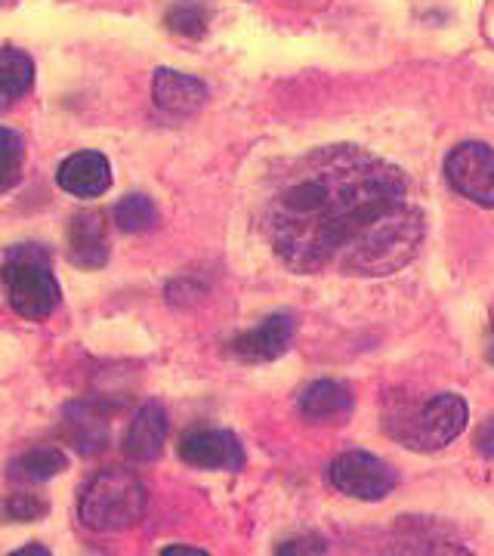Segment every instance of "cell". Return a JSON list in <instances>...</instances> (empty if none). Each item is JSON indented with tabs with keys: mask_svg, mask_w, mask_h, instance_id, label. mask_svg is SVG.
Here are the masks:
<instances>
[{
	"mask_svg": "<svg viewBox=\"0 0 494 556\" xmlns=\"http://www.w3.org/2000/svg\"><path fill=\"white\" fill-rule=\"evenodd\" d=\"M276 257L303 276H393L415 260L423 214L390 161L362 146H325L291 164L263 204Z\"/></svg>",
	"mask_w": 494,
	"mask_h": 556,
	"instance_id": "6da1fadb",
	"label": "cell"
},
{
	"mask_svg": "<svg viewBox=\"0 0 494 556\" xmlns=\"http://www.w3.org/2000/svg\"><path fill=\"white\" fill-rule=\"evenodd\" d=\"M0 281L13 313L28 321H43L60 309V281L53 276V257L40 244H16L0 263Z\"/></svg>",
	"mask_w": 494,
	"mask_h": 556,
	"instance_id": "7a4b0ae2",
	"label": "cell"
},
{
	"mask_svg": "<svg viewBox=\"0 0 494 556\" xmlns=\"http://www.w3.org/2000/svg\"><path fill=\"white\" fill-rule=\"evenodd\" d=\"M149 492L130 470H102L80 492L78 517L90 532H127L145 517Z\"/></svg>",
	"mask_w": 494,
	"mask_h": 556,
	"instance_id": "3957f363",
	"label": "cell"
},
{
	"mask_svg": "<svg viewBox=\"0 0 494 556\" xmlns=\"http://www.w3.org/2000/svg\"><path fill=\"white\" fill-rule=\"evenodd\" d=\"M467 427V402L457 393H439L420 408H411L395 420L393 437L415 452H439L452 445Z\"/></svg>",
	"mask_w": 494,
	"mask_h": 556,
	"instance_id": "277c9868",
	"label": "cell"
},
{
	"mask_svg": "<svg viewBox=\"0 0 494 556\" xmlns=\"http://www.w3.org/2000/svg\"><path fill=\"white\" fill-rule=\"evenodd\" d=\"M445 179L464 199L494 207V149L485 142H460L445 159Z\"/></svg>",
	"mask_w": 494,
	"mask_h": 556,
	"instance_id": "5b68a950",
	"label": "cell"
},
{
	"mask_svg": "<svg viewBox=\"0 0 494 556\" xmlns=\"http://www.w3.org/2000/svg\"><path fill=\"white\" fill-rule=\"evenodd\" d=\"M331 482L337 492L358 501H380L395 489V470L371 452H346L331 464Z\"/></svg>",
	"mask_w": 494,
	"mask_h": 556,
	"instance_id": "8992f818",
	"label": "cell"
},
{
	"mask_svg": "<svg viewBox=\"0 0 494 556\" xmlns=\"http://www.w3.org/2000/svg\"><path fill=\"white\" fill-rule=\"evenodd\" d=\"M179 457L198 470L238 473L244 467V448L229 430H195L179 439Z\"/></svg>",
	"mask_w": 494,
	"mask_h": 556,
	"instance_id": "52a82bcc",
	"label": "cell"
},
{
	"mask_svg": "<svg viewBox=\"0 0 494 556\" xmlns=\"http://www.w3.org/2000/svg\"><path fill=\"white\" fill-rule=\"evenodd\" d=\"M56 182L75 199H99L112 186V164L102 152H75L60 164Z\"/></svg>",
	"mask_w": 494,
	"mask_h": 556,
	"instance_id": "ba28073f",
	"label": "cell"
},
{
	"mask_svg": "<svg viewBox=\"0 0 494 556\" xmlns=\"http://www.w3.org/2000/svg\"><path fill=\"white\" fill-rule=\"evenodd\" d=\"M167 430H170V424H167L164 405L149 402V405H142L134 415L127 433H124V445L121 448H124V455L130 457V460H139V464L159 460L164 455V445H167Z\"/></svg>",
	"mask_w": 494,
	"mask_h": 556,
	"instance_id": "9c48e42d",
	"label": "cell"
},
{
	"mask_svg": "<svg viewBox=\"0 0 494 556\" xmlns=\"http://www.w3.org/2000/svg\"><path fill=\"white\" fill-rule=\"evenodd\" d=\"M294 328V318L288 313H276V316L263 318L257 328L238 334L232 340V353L244 362H273L291 346Z\"/></svg>",
	"mask_w": 494,
	"mask_h": 556,
	"instance_id": "30bf717a",
	"label": "cell"
},
{
	"mask_svg": "<svg viewBox=\"0 0 494 556\" xmlns=\"http://www.w3.org/2000/svg\"><path fill=\"white\" fill-rule=\"evenodd\" d=\"M109 229L99 211H80L68 229V257L80 269H99L109 263Z\"/></svg>",
	"mask_w": 494,
	"mask_h": 556,
	"instance_id": "8fae6325",
	"label": "cell"
},
{
	"mask_svg": "<svg viewBox=\"0 0 494 556\" xmlns=\"http://www.w3.org/2000/svg\"><path fill=\"white\" fill-rule=\"evenodd\" d=\"M152 93L164 112L170 115H195L198 109L207 102V87L204 80L182 75L174 68H159L155 80H152Z\"/></svg>",
	"mask_w": 494,
	"mask_h": 556,
	"instance_id": "7c38bea8",
	"label": "cell"
},
{
	"mask_svg": "<svg viewBox=\"0 0 494 556\" xmlns=\"http://www.w3.org/2000/svg\"><path fill=\"white\" fill-rule=\"evenodd\" d=\"M35 87V60L20 47L0 50V112H10Z\"/></svg>",
	"mask_w": 494,
	"mask_h": 556,
	"instance_id": "4fadbf2b",
	"label": "cell"
},
{
	"mask_svg": "<svg viewBox=\"0 0 494 556\" xmlns=\"http://www.w3.org/2000/svg\"><path fill=\"white\" fill-rule=\"evenodd\" d=\"M10 479L22 482V485H38L47 479L60 477L68 470V455L56 448V445H38V448H28L10 460Z\"/></svg>",
	"mask_w": 494,
	"mask_h": 556,
	"instance_id": "5bb4252c",
	"label": "cell"
},
{
	"mask_svg": "<svg viewBox=\"0 0 494 556\" xmlns=\"http://www.w3.org/2000/svg\"><path fill=\"white\" fill-rule=\"evenodd\" d=\"M353 408V393L337 380H316L300 393V415L306 420H334Z\"/></svg>",
	"mask_w": 494,
	"mask_h": 556,
	"instance_id": "9a60e30c",
	"label": "cell"
},
{
	"mask_svg": "<svg viewBox=\"0 0 494 556\" xmlns=\"http://www.w3.org/2000/svg\"><path fill=\"white\" fill-rule=\"evenodd\" d=\"M65 415H68L72 439L78 442V448L84 455H93V452H99L105 445V439H109V420L99 415L97 405L75 402V405L65 408Z\"/></svg>",
	"mask_w": 494,
	"mask_h": 556,
	"instance_id": "2e32d148",
	"label": "cell"
},
{
	"mask_svg": "<svg viewBox=\"0 0 494 556\" xmlns=\"http://www.w3.org/2000/svg\"><path fill=\"white\" fill-rule=\"evenodd\" d=\"M164 22L182 38H204L211 25V7L204 0H174Z\"/></svg>",
	"mask_w": 494,
	"mask_h": 556,
	"instance_id": "e0dca14e",
	"label": "cell"
},
{
	"mask_svg": "<svg viewBox=\"0 0 494 556\" xmlns=\"http://www.w3.org/2000/svg\"><path fill=\"white\" fill-rule=\"evenodd\" d=\"M115 223H118L121 232H130V236H139V232H149L159 226V207L149 195H127L124 201H118L115 207Z\"/></svg>",
	"mask_w": 494,
	"mask_h": 556,
	"instance_id": "ac0fdd59",
	"label": "cell"
},
{
	"mask_svg": "<svg viewBox=\"0 0 494 556\" xmlns=\"http://www.w3.org/2000/svg\"><path fill=\"white\" fill-rule=\"evenodd\" d=\"M22 167H25V142L20 134L0 127V195L20 182Z\"/></svg>",
	"mask_w": 494,
	"mask_h": 556,
	"instance_id": "d6986e66",
	"label": "cell"
},
{
	"mask_svg": "<svg viewBox=\"0 0 494 556\" xmlns=\"http://www.w3.org/2000/svg\"><path fill=\"white\" fill-rule=\"evenodd\" d=\"M47 501H40L38 495H10V501L3 504V517L10 522H35L47 517Z\"/></svg>",
	"mask_w": 494,
	"mask_h": 556,
	"instance_id": "ffe728a7",
	"label": "cell"
},
{
	"mask_svg": "<svg viewBox=\"0 0 494 556\" xmlns=\"http://www.w3.org/2000/svg\"><path fill=\"white\" fill-rule=\"evenodd\" d=\"M476 448H479V455L494 457V415L482 420V427L476 430Z\"/></svg>",
	"mask_w": 494,
	"mask_h": 556,
	"instance_id": "44dd1931",
	"label": "cell"
},
{
	"mask_svg": "<svg viewBox=\"0 0 494 556\" xmlns=\"http://www.w3.org/2000/svg\"><path fill=\"white\" fill-rule=\"evenodd\" d=\"M161 556H207V551L201 547H182V544H174V547H164Z\"/></svg>",
	"mask_w": 494,
	"mask_h": 556,
	"instance_id": "7402d4cb",
	"label": "cell"
},
{
	"mask_svg": "<svg viewBox=\"0 0 494 556\" xmlns=\"http://www.w3.org/2000/svg\"><path fill=\"white\" fill-rule=\"evenodd\" d=\"M16 556H50V551H47V547H38V544H28V547L16 551Z\"/></svg>",
	"mask_w": 494,
	"mask_h": 556,
	"instance_id": "603a6c76",
	"label": "cell"
},
{
	"mask_svg": "<svg viewBox=\"0 0 494 556\" xmlns=\"http://www.w3.org/2000/svg\"><path fill=\"white\" fill-rule=\"evenodd\" d=\"M0 3H7V0H0Z\"/></svg>",
	"mask_w": 494,
	"mask_h": 556,
	"instance_id": "cb8c5ba5",
	"label": "cell"
}]
</instances>
